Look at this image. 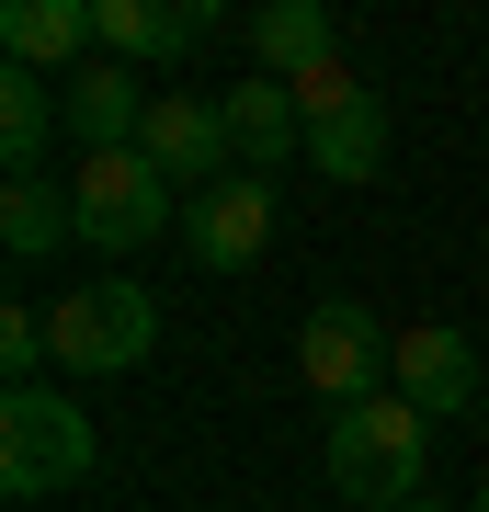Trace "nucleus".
Masks as SVG:
<instances>
[{
    "instance_id": "obj_17",
    "label": "nucleus",
    "mask_w": 489,
    "mask_h": 512,
    "mask_svg": "<svg viewBox=\"0 0 489 512\" xmlns=\"http://www.w3.org/2000/svg\"><path fill=\"white\" fill-rule=\"evenodd\" d=\"M410 512H444V501H433V490H421V501H410Z\"/></svg>"
},
{
    "instance_id": "obj_14",
    "label": "nucleus",
    "mask_w": 489,
    "mask_h": 512,
    "mask_svg": "<svg viewBox=\"0 0 489 512\" xmlns=\"http://www.w3.org/2000/svg\"><path fill=\"white\" fill-rule=\"evenodd\" d=\"M342 57V35H330V12L319 0H273V12H251V69L262 80H308Z\"/></svg>"
},
{
    "instance_id": "obj_8",
    "label": "nucleus",
    "mask_w": 489,
    "mask_h": 512,
    "mask_svg": "<svg viewBox=\"0 0 489 512\" xmlns=\"http://www.w3.org/2000/svg\"><path fill=\"white\" fill-rule=\"evenodd\" d=\"M387 387H399L421 421H455V410H478V399H489V387H478V353H467V330H455V319L399 330V353H387Z\"/></svg>"
},
{
    "instance_id": "obj_6",
    "label": "nucleus",
    "mask_w": 489,
    "mask_h": 512,
    "mask_svg": "<svg viewBox=\"0 0 489 512\" xmlns=\"http://www.w3.org/2000/svg\"><path fill=\"white\" fill-rule=\"evenodd\" d=\"M296 92V114H308V160H319V183H376V160H387V114H376V92L330 57V69H308V80H285Z\"/></svg>"
},
{
    "instance_id": "obj_15",
    "label": "nucleus",
    "mask_w": 489,
    "mask_h": 512,
    "mask_svg": "<svg viewBox=\"0 0 489 512\" xmlns=\"http://www.w3.org/2000/svg\"><path fill=\"white\" fill-rule=\"evenodd\" d=\"M57 126H69V114H57V80L0 57V160H12V183H35V160H46Z\"/></svg>"
},
{
    "instance_id": "obj_3",
    "label": "nucleus",
    "mask_w": 489,
    "mask_h": 512,
    "mask_svg": "<svg viewBox=\"0 0 489 512\" xmlns=\"http://www.w3.org/2000/svg\"><path fill=\"white\" fill-rule=\"evenodd\" d=\"M69 217H80V251L137 262L171 217V183H160L148 148H91V160H69Z\"/></svg>"
},
{
    "instance_id": "obj_1",
    "label": "nucleus",
    "mask_w": 489,
    "mask_h": 512,
    "mask_svg": "<svg viewBox=\"0 0 489 512\" xmlns=\"http://www.w3.org/2000/svg\"><path fill=\"white\" fill-rule=\"evenodd\" d=\"M319 467H330V490L353 512H410L433 490V421H421L399 387H387V399H353V410H330Z\"/></svg>"
},
{
    "instance_id": "obj_19",
    "label": "nucleus",
    "mask_w": 489,
    "mask_h": 512,
    "mask_svg": "<svg viewBox=\"0 0 489 512\" xmlns=\"http://www.w3.org/2000/svg\"><path fill=\"white\" fill-rule=\"evenodd\" d=\"M478 433H489V399H478Z\"/></svg>"
},
{
    "instance_id": "obj_18",
    "label": "nucleus",
    "mask_w": 489,
    "mask_h": 512,
    "mask_svg": "<svg viewBox=\"0 0 489 512\" xmlns=\"http://www.w3.org/2000/svg\"><path fill=\"white\" fill-rule=\"evenodd\" d=\"M467 512H489V478H478V501H467Z\"/></svg>"
},
{
    "instance_id": "obj_5",
    "label": "nucleus",
    "mask_w": 489,
    "mask_h": 512,
    "mask_svg": "<svg viewBox=\"0 0 489 512\" xmlns=\"http://www.w3.org/2000/svg\"><path fill=\"white\" fill-rule=\"evenodd\" d=\"M387 330H376V308L364 296H319L308 319H296V376L319 387L330 410H353V399H387Z\"/></svg>"
},
{
    "instance_id": "obj_7",
    "label": "nucleus",
    "mask_w": 489,
    "mask_h": 512,
    "mask_svg": "<svg viewBox=\"0 0 489 512\" xmlns=\"http://www.w3.org/2000/svg\"><path fill=\"white\" fill-rule=\"evenodd\" d=\"M148 160H160V183H194V194H217V183H239V148H228V114L205 103V92H160L148 103Z\"/></svg>"
},
{
    "instance_id": "obj_13",
    "label": "nucleus",
    "mask_w": 489,
    "mask_h": 512,
    "mask_svg": "<svg viewBox=\"0 0 489 512\" xmlns=\"http://www.w3.org/2000/svg\"><path fill=\"white\" fill-rule=\"evenodd\" d=\"M217 35V12L205 0H103V57H126V69H160V57H182V46H205Z\"/></svg>"
},
{
    "instance_id": "obj_12",
    "label": "nucleus",
    "mask_w": 489,
    "mask_h": 512,
    "mask_svg": "<svg viewBox=\"0 0 489 512\" xmlns=\"http://www.w3.org/2000/svg\"><path fill=\"white\" fill-rule=\"evenodd\" d=\"M217 114H228V148H239V171H273V160H296L308 148V114H296V92L285 80H239V92H217Z\"/></svg>"
},
{
    "instance_id": "obj_4",
    "label": "nucleus",
    "mask_w": 489,
    "mask_h": 512,
    "mask_svg": "<svg viewBox=\"0 0 489 512\" xmlns=\"http://www.w3.org/2000/svg\"><path fill=\"white\" fill-rule=\"evenodd\" d=\"M91 421L69 387H12L0 399V490L12 501H46V490H69V478H91Z\"/></svg>"
},
{
    "instance_id": "obj_9",
    "label": "nucleus",
    "mask_w": 489,
    "mask_h": 512,
    "mask_svg": "<svg viewBox=\"0 0 489 512\" xmlns=\"http://www.w3.org/2000/svg\"><path fill=\"white\" fill-rule=\"evenodd\" d=\"M148 103H160V92H148L126 57H91V69L57 80V114H69L80 160H91V148H137V137H148Z\"/></svg>"
},
{
    "instance_id": "obj_2",
    "label": "nucleus",
    "mask_w": 489,
    "mask_h": 512,
    "mask_svg": "<svg viewBox=\"0 0 489 512\" xmlns=\"http://www.w3.org/2000/svg\"><path fill=\"white\" fill-rule=\"evenodd\" d=\"M46 342L69 376H137L148 353H160V296H148L137 274H91L46 308Z\"/></svg>"
},
{
    "instance_id": "obj_11",
    "label": "nucleus",
    "mask_w": 489,
    "mask_h": 512,
    "mask_svg": "<svg viewBox=\"0 0 489 512\" xmlns=\"http://www.w3.org/2000/svg\"><path fill=\"white\" fill-rule=\"evenodd\" d=\"M0 57H12V69H91V57H103V0H12V12H0Z\"/></svg>"
},
{
    "instance_id": "obj_10",
    "label": "nucleus",
    "mask_w": 489,
    "mask_h": 512,
    "mask_svg": "<svg viewBox=\"0 0 489 512\" xmlns=\"http://www.w3.org/2000/svg\"><path fill=\"white\" fill-rule=\"evenodd\" d=\"M182 239H194V262H217V274H251V262L273 251V183L239 171V183L194 194V205H182Z\"/></svg>"
},
{
    "instance_id": "obj_16",
    "label": "nucleus",
    "mask_w": 489,
    "mask_h": 512,
    "mask_svg": "<svg viewBox=\"0 0 489 512\" xmlns=\"http://www.w3.org/2000/svg\"><path fill=\"white\" fill-rule=\"evenodd\" d=\"M80 239V217H69V183H0V251L12 262H46V251H69Z\"/></svg>"
}]
</instances>
